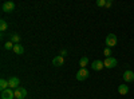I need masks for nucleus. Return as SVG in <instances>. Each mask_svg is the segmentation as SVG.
Listing matches in <instances>:
<instances>
[{
  "mask_svg": "<svg viewBox=\"0 0 134 99\" xmlns=\"http://www.w3.org/2000/svg\"><path fill=\"white\" fill-rule=\"evenodd\" d=\"M103 55L106 58H110V55H111V48L110 47H106L105 50H103Z\"/></svg>",
  "mask_w": 134,
  "mask_h": 99,
  "instance_id": "a211bd4d",
  "label": "nucleus"
},
{
  "mask_svg": "<svg viewBox=\"0 0 134 99\" xmlns=\"http://www.w3.org/2000/svg\"><path fill=\"white\" fill-rule=\"evenodd\" d=\"M103 64H105V68H114L115 66L118 64V62H117V59L115 58H106L105 59V62H103Z\"/></svg>",
  "mask_w": 134,
  "mask_h": 99,
  "instance_id": "7ed1b4c3",
  "label": "nucleus"
},
{
  "mask_svg": "<svg viewBox=\"0 0 134 99\" xmlns=\"http://www.w3.org/2000/svg\"><path fill=\"white\" fill-rule=\"evenodd\" d=\"M11 42L14 43V44H19L20 42V36L18 34H11Z\"/></svg>",
  "mask_w": 134,
  "mask_h": 99,
  "instance_id": "2eb2a0df",
  "label": "nucleus"
},
{
  "mask_svg": "<svg viewBox=\"0 0 134 99\" xmlns=\"http://www.w3.org/2000/svg\"><path fill=\"white\" fill-rule=\"evenodd\" d=\"M14 46H15V44L9 40V42H7L5 44H4V48H5V50H14Z\"/></svg>",
  "mask_w": 134,
  "mask_h": 99,
  "instance_id": "f3484780",
  "label": "nucleus"
},
{
  "mask_svg": "<svg viewBox=\"0 0 134 99\" xmlns=\"http://www.w3.org/2000/svg\"><path fill=\"white\" fill-rule=\"evenodd\" d=\"M8 28V24H7V21L4 20V19H2V20H0V31H2V32H4L5 30Z\"/></svg>",
  "mask_w": 134,
  "mask_h": 99,
  "instance_id": "dca6fc26",
  "label": "nucleus"
},
{
  "mask_svg": "<svg viewBox=\"0 0 134 99\" xmlns=\"http://www.w3.org/2000/svg\"><path fill=\"white\" fill-rule=\"evenodd\" d=\"M14 98H15V91H12L11 89L2 91V99H14Z\"/></svg>",
  "mask_w": 134,
  "mask_h": 99,
  "instance_id": "0eeeda50",
  "label": "nucleus"
},
{
  "mask_svg": "<svg viewBox=\"0 0 134 99\" xmlns=\"http://www.w3.org/2000/svg\"><path fill=\"white\" fill-rule=\"evenodd\" d=\"M63 63H64V58L60 56V55H59V56H55V58L52 59V64L55 66V67H60Z\"/></svg>",
  "mask_w": 134,
  "mask_h": 99,
  "instance_id": "9d476101",
  "label": "nucleus"
},
{
  "mask_svg": "<svg viewBox=\"0 0 134 99\" xmlns=\"http://www.w3.org/2000/svg\"><path fill=\"white\" fill-rule=\"evenodd\" d=\"M88 75H90V72H88L86 68H81L79 71L76 72V79L79 80V82H83L88 78Z\"/></svg>",
  "mask_w": 134,
  "mask_h": 99,
  "instance_id": "f03ea898",
  "label": "nucleus"
},
{
  "mask_svg": "<svg viewBox=\"0 0 134 99\" xmlns=\"http://www.w3.org/2000/svg\"><path fill=\"white\" fill-rule=\"evenodd\" d=\"M8 84H9L11 89H18V87H20L19 86L20 84V80H19L18 76H11V78L8 79Z\"/></svg>",
  "mask_w": 134,
  "mask_h": 99,
  "instance_id": "423d86ee",
  "label": "nucleus"
},
{
  "mask_svg": "<svg viewBox=\"0 0 134 99\" xmlns=\"http://www.w3.org/2000/svg\"><path fill=\"white\" fill-rule=\"evenodd\" d=\"M66 55H67V51H66V50H63V51H60V56H63V58H64V56H66Z\"/></svg>",
  "mask_w": 134,
  "mask_h": 99,
  "instance_id": "412c9836",
  "label": "nucleus"
},
{
  "mask_svg": "<svg viewBox=\"0 0 134 99\" xmlns=\"http://www.w3.org/2000/svg\"><path fill=\"white\" fill-rule=\"evenodd\" d=\"M88 64V58L87 56H82L81 60H79V66H81V68H86V66Z\"/></svg>",
  "mask_w": 134,
  "mask_h": 99,
  "instance_id": "4468645a",
  "label": "nucleus"
},
{
  "mask_svg": "<svg viewBox=\"0 0 134 99\" xmlns=\"http://www.w3.org/2000/svg\"><path fill=\"white\" fill-rule=\"evenodd\" d=\"M27 96V90L24 87H18L15 89V98L16 99H24Z\"/></svg>",
  "mask_w": 134,
  "mask_h": 99,
  "instance_id": "20e7f679",
  "label": "nucleus"
},
{
  "mask_svg": "<svg viewBox=\"0 0 134 99\" xmlns=\"http://www.w3.org/2000/svg\"><path fill=\"white\" fill-rule=\"evenodd\" d=\"M117 42H118V39H117V36L114 35V34H109L107 36H106V46L107 47H114V46H117Z\"/></svg>",
  "mask_w": 134,
  "mask_h": 99,
  "instance_id": "f257e3e1",
  "label": "nucleus"
},
{
  "mask_svg": "<svg viewBox=\"0 0 134 99\" xmlns=\"http://www.w3.org/2000/svg\"><path fill=\"white\" fill-rule=\"evenodd\" d=\"M111 4H113V2H111V0H107V2H106V7H107V8L111 7Z\"/></svg>",
  "mask_w": 134,
  "mask_h": 99,
  "instance_id": "aec40b11",
  "label": "nucleus"
},
{
  "mask_svg": "<svg viewBox=\"0 0 134 99\" xmlns=\"http://www.w3.org/2000/svg\"><path fill=\"white\" fill-rule=\"evenodd\" d=\"M103 67H105V64H103L102 60H94V62L91 63V68H93L94 71H100Z\"/></svg>",
  "mask_w": 134,
  "mask_h": 99,
  "instance_id": "6e6552de",
  "label": "nucleus"
},
{
  "mask_svg": "<svg viewBox=\"0 0 134 99\" xmlns=\"http://www.w3.org/2000/svg\"><path fill=\"white\" fill-rule=\"evenodd\" d=\"M118 92H119L121 95H126V94L129 92V86H126V84H119V86H118Z\"/></svg>",
  "mask_w": 134,
  "mask_h": 99,
  "instance_id": "9b49d317",
  "label": "nucleus"
},
{
  "mask_svg": "<svg viewBox=\"0 0 134 99\" xmlns=\"http://www.w3.org/2000/svg\"><path fill=\"white\" fill-rule=\"evenodd\" d=\"M124 80H125L126 83L133 82V80H134V72H133V71H130V70L125 71V72H124Z\"/></svg>",
  "mask_w": 134,
  "mask_h": 99,
  "instance_id": "1a4fd4ad",
  "label": "nucleus"
},
{
  "mask_svg": "<svg viewBox=\"0 0 134 99\" xmlns=\"http://www.w3.org/2000/svg\"><path fill=\"white\" fill-rule=\"evenodd\" d=\"M106 2L107 0H97V5L98 7H106Z\"/></svg>",
  "mask_w": 134,
  "mask_h": 99,
  "instance_id": "6ab92c4d",
  "label": "nucleus"
},
{
  "mask_svg": "<svg viewBox=\"0 0 134 99\" xmlns=\"http://www.w3.org/2000/svg\"><path fill=\"white\" fill-rule=\"evenodd\" d=\"M15 54H18V55H21V54H24V48H23V46H21L20 44V43H19V44H15L14 46V50H12Z\"/></svg>",
  "mask_w": 134,
  "mask_h": 99,
  "instance_id": "f8f14e48",
  "label": "nucleus"
},
{
  "mask_svg": "<svg viewBox=\"0 0 134 99\" xmlns=\"http://www.w3.org/2000/svg\"><path fill=\"white\" fill-rule=\"evenodd\" d=\"M15 3L14 2H5L3 5H2V9L4 11V12H12V11H15Z\"/></svg>",
  "mask_w": 134,
  "mask_h": 99,
  "instance_id": "39448f33",
  "label": "nucleus"
},
{
  "mask_svg": "<svg viewBox=\"0 0 134 99\" xmlns=\"http://www.w3.org/2000/svg\"><path fill=\"white\" fill-rule=\"evenodd\" d=\"M8 87H9V84H8V80H7V79H4V78L0 79V89H2V91L7 90Z\"/></svg>",
  "mask_w": 134,
  "mask_h": 99,
  "instance_id": "ddd939ff",
  "label": "nucleus"
}]
</instances>
